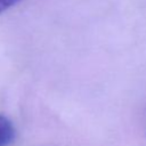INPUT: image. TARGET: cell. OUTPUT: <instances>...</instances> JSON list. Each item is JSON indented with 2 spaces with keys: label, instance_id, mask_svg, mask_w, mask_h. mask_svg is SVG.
<instances>
[{
  "label": "cell",
  "instance_id": "cell-1",
  "mask_svg": "<svg viewBox=\"0 0 146 146\" xmlns=\"http://www.w3.org/2000/svg\"><path fill=\"white\" fill-rule=\"evenodd\" d=\"M16 130L13 122L5 115L0 114V146H9L14 143Z\"/></svg>",
  "mask_w": 146,
  "mask_h": 146
},
{
  "label": "cell",
  "instance_id": "cell-2",
  "mask_svg": "<svg viewBox=\"0 0 146 146\" xmlns=\"http://www.w3.org/2000/svg\"><path fill=\"white\" fill-rule=\"evenodd\" d=\"M22 0H0V13L6 11L7 9L14 7L16 3L21 2Z\"/></svg>",
  "mask_w": 146,
  "mask_h": 146
}]
</instances>
